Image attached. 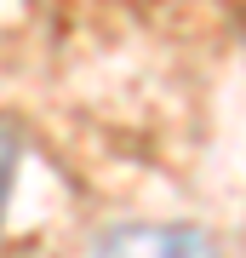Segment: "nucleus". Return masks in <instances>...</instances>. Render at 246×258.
I'll return each instance as SVG.
<instances>
[{
  "mask_svg": "<svg viewBox=\"0 0 246 258\" xmlns=\"http://www.w3.org/2000/svg\"><path fill=\"white\" fill-rule=\"evenodd\" d=\"M18 155H23L18 132H12V126H0V212H6V195H12V178H18Z\"/></svg>",
  "mask_w": 246,
  "mask_h": 258,
  "instance_id": "nucleus-2",
  "label": "nucleus"
},
{
  "mask_svg": "<svg viewBox=\"0 0 246 258\" xmlns=\"http://www.w3.org/2000/svg\"><path fill=\"white\" fill-rule=\"evenodd\" d=\"M98 258H218V247L189 224H126L98 241Z\"/></svg>",
  "mask_w": 246,
  "mask_h": 258,
  "instance_id": "nucleus-1",
  "label": "nucleus"
}]
</instances>
